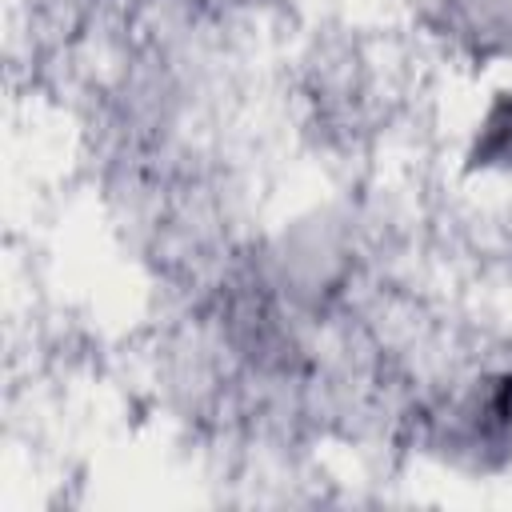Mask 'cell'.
I'll list each match as a JSON object with an SVG mask.
<instances>
[{
	"mask_svg": "<svg viewBox=\"0 0 512 512\" xmlns=\"http://www.w3.org/2000/svg\"><path fill=\"white\" fill-rule=\"evenodd\" d=\"M476 156H484V160H512V100H500L492 108Z\"/></svg>",
	"mask_w": 512,
	"mask_h": 512,
	"instance_id": "cell-1",
	"label": "cell"
}]
</instances>
